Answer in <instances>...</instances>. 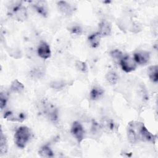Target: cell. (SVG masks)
<instances>
[{"label": "cell", "mask_w": 158, "mask_h": 158, "mask_svg": "<svg viewBox=\"0 0 158 158\" xmlns=\"http://www.w3.org/2000/svg\"><path fill=\"white\" fill-rule=\"evenodd\" d=\"M31 137V131L30 128L26 126H21L19 127L14 135V141L17 146L23 149L25 147L27 143Z\"/></svg>", "instance_id": "1"}, {"label": "cell", "mask_w": 158, "mask_h": 158, "mask_svg": "<svg viewBox=\"0 0 158 158\" xmlns=\"http://www.w3.org/2000/svg\"><path fill=\"white\" fill-rule=\"evenodd\" d=\"M8 15L15 20L24 21L27 19V10L20 2H16L9 8Z\"/></svg>", "instance_id": "2"}, {"label": "cell", "mask_w": 158, "mask_h": 158, "mask_svg": "<svg viewBox=\"0 0 158 158\" xmlns=\"http://www.w3.org/2000/svg\"><path fill=\"white\" fill-rule=\"evenodd\" d=\"M140 122L132 121L128 123L127 128L128 139L131 144L136 143L139 140L138 131Z\"/></svg>", "instance_id": "3"}, {"label": "cell", "mask_w": 158, "mask_h": 158, "mask_svg": "<svg viewBox=\"0 0 158 158\" xmlns=\"http://www.w3.org/2000/svg\"><path fill=\"white\" fill-rule=\"evenodd\" d=\"M138 136L139 140L143 141L151 142L152 143H155V140L156 139V136L152 134L144 126L143 123H140L138 131Z\"/></svg>", "instance_id": "4"}, {"label": "cell", "mask_w": 158, "mask_h": 158, "mask_svg": "<svg viewBox=\"0 0 158 158\" xmlns=\"http://www.w3.org/2000/svg\"><path fill=\"white\" fill-rule=\"evenodd\" d=\"M119 64L122 70L127 73L134 71L136 68V63L135 62L133 58H131L127 55L123 57Z\"/></svg>", "instance_id": "5"}, {"label": "cell", "mask_w": 158, "mask_h": 158, "mask_svg": "<svg viewBox=\"0 0 158 158\" xmlns=\"http://www.w3.org/2000/svg\"><path fill=\"white\" fill-rule=\"evenodd\" d=\"M71 133L72 136L77 139L78 143H80L83 138L85 131L81 123L77 121H75L71 127Z\"/></svg>", "instance_id": "6"}, {"label": "cell", "mask_w": 158, "mask_h": 158, "mask_svg": "<svg viewBox=\"0 0 158 158\" xmlns=\"http://www.w3.org/2000/svg\"><path fill=\"white\" fill-rule=\"evenodd\" d=\"M150 59L149 52L146 51H141L136 52L133 54V59L135 62L139 65L146 64Z\"/></svg>", "instance_id": "7"}, {"label": "cell", "mask_w": 158, "mask_h": 158, "mask_svg": "<svg viewBox=\"0 0 158 158\" xmlns=\"http://www.w3.org/2000/svg\"><path fill=\"white\" fill-rule=\"evenodd\" d=\"M38 55L43 59H47L51 57V51L50 47L48 43L45 41H41L38 49H37Z\"/></svg>", "instance_id": "8"}, {"label": "cell", "mask_w": 158, "mask_h": 158, "mask_svg": "<svg viewBox=\"0 0 158 158\" xmlns=\"http://www.w3.org/2000/svg\"><path fill=\"white\" fill-rule=\"evenodd\" d=\"M4 118L12 122H22L26 118V114L23 112L16 113L12 111H7L4 114Z\"/></svg>", "instance_id": "9"}, {"label": "cell", "mask_w": 158, "mask_h": 158, "mask_svg": "<svg viewBox=\"0 0 158 158\" xmlns=\"http://www.w3.org/2000/svg\"><path fill=\"white\" fill-rule=\"evenodd\" d=\"M99 31H98L101 37L109 36L111 33L112 27L111 24L108 21L104 20L101 21L98 25Z\"/></svg>", "instance_id": "10"}, {"label": "cell", "mask_w": 158, "mask_h": 158, "mask_svg": "<svg viewBox=\"0 0 158 158\" xmlns=\"http://www.w3.org/2000/svg\"><path fill=\"white\" fill-rule=\"evenodd\" d=\"M57 4L59 10L65 15H71L74 12V7L66 1H60Z\"/></svg>", "instance_id": "11"}, {"label": "cell", "mask_w": 158, "mask_h": 158, "mask_svg": "<svg viewBox=\"0 0 158 158\" xmlns=\"http://www.w3.org/2000/svg\"><path fill=\"white\" fill-rule=\"evenodd\" d=\"M32 5L38 14H40L43 17H46L48 15V8L47 6L48 4L46 1H36Z\"/></svg>", "instance_id": "12"}, {"label": "cell", "mask_w": 158, "mask_h": 158, "mask_svg": "<svg viewBox=\"0 0 158 158\" xmlns=\"http://www.w3.org/2000/svg\"><path fill=\"white\" fill-rule=\"evenodd\" d=\"M101 128L104 130L106 131H114L116 127L114 121L109 118H104L102 120L101 122Z\"/></svg>", "instance_id": "13"}, {"label": "cell", "mask_w": 158, "mask_h": 158, "mask_svg": "<svg viewBox=\"0 0 158 158\" xmlns=\"http://www.w3.org/2000/svg\"><path fill=\"white\" fill-rule=\"evenodd\" d=\"M101 38V36L99 35V33L98 32H96L89 35L88 38V40L90 46L92 48H95L99 46L100 44Z\"/></svg>", "instance_id": "14"}, {"label": "cell", "mask_w": 158, "mask_h": 158, "mask_svg": "<svg viewBox=\"0 0 158 158\" xmlns=\"http://www.w3.org/2000/svg\"><path fill=\"white\" fill-rule=\"evenodd\" d=\"M104 90L102 88L99 86H94L90 91L89 98L91 100L96 101L99 99L104 94Z\"/></svg>", "instance_id": "15"}, {"label": "cell", "mask_w": 158, "mask_h": 158, "mask_svg": "<svg viewBox=\"0 0 158 158\" xmlns=\"http://www.w3.org/2000/svg\"><path fill=\"white\" fill-rule=\"evenodd\" d=\"M38 154L41 157H52L54 156V153L51 148L48 145H44L40 148L38 151Z\"/></svg>", "instance_id": "16"}, {"label": "cell", "mask_w": 158, "mask_h": 158, "mask_svg": "<svg viewBox=\"0 0 158 158\" xmlns=\"http://www.w3.org/2000/svg\"><path fill=\"white\" fill-rule=\"evenodd\" d=\"M45 108V112L46 113V115H48L49 118L52 121L57 120L58 117L57 109L52 105H48Z\"/></svg>", "instance_id": "17"}, {"label": "cell", "mask_w": 158, "mask_h": 158, "mask_svg": "<svg viewBox=\"0 0 158 158\" xmlns=\"http://www.w3.org/2000/svg\"><path fill=\"white\" fill-rule=\"evenodd\" d=\"M149 79L154 83H157L158 80V67L157 65H151L148 70Z\"/></svg>", "instance_id": "18"}, {"label": "cell", "mask_w": 158, "mask_h": 158, "mask_svg": "<svg viewBox=\"0 0 158 158\" xmlns=\"http://www.w3.org/2000/svg\"><path fill=\"white\" fill-rule=\"evenodd\" d=\"M0 152L1 155L2 156L7 153V143L6 136L4 135L2 129L1 130V136H0Z\"/></svg>", "instance_id": "19"}, {"label": "cell", "mask_w": 158, "mask_h": 158, "mask_svg": "<svg viewBox=\"0 0 158 158\" xmlns=\"http://www.w3.org/2000/svg\"><path fill=\"white\" fill-rule=\"evenodd\" d=\"M24 89L23 85L17 80H14L10 85V90L14 93H20Z\"/></svg>", "instance_id": "20"}, {"label": "cell", "mask_w": 158, "mask_h": 158, "mask_svg": "<svg viewBox=\"0 0 158 158\" xmlns=\"http://www.w3.org/2000/svg\"><path fill=\"white\" fill-rule=\"evenodd\" d=\"M106 79L107 81L110 85H115L117 83L118 80L117 74L114 72H109L106 75Z\"/></svg>", "instance_id": "21"}, {"label": "cell", "mask_w": 158, "mask_h": 158, "mask_svg": "<svg viewBox=\"0 0 158 158\" xmlns=\"http://www.w3.org/2000/svg\"><path fill=\"white\" fill-rule=\"evenodd\" d=\"M110 56L112 57V58L114 60V61L118 64L120 63V60L124 56L123 53L118 49H114V50L110 52Z\"/></svg>", "instance_id": "22"}, {"label": "cell", "mask_w": 158, "mask_h": 158, "mask_svg": "<svg viewBox=\"0 0 158 158\" xmlns=\"http://www.w3.org/2000/svg\"><path fill=\"white\" fill-rule=\"evenodd\" d=\"M75 67L78 70H79L80 72H86L87 70V66H86V63L83 61L79 60L76 61Z\"/></svg>", "instance_id": "23"}, {"label": "cell", "mask_w": 158, "mask_h": 158, "mask_svg": "<svg viewBox=\"0 0 158 158\" xmlns=\"http://www.w3.org/2000/svg\"><path fill=\"white\" fill-rule=\"evenodd\" d=\"M65 85V83L64 81H53L51 83L50 86L52 88L55 89H59L64 88Z\"/></svg>", "instance_id": "24"}, {"label": "cell", "mask_w": 158, "mask_h": 158, "mask_svg": "<svg viewBox=\"0 0 158 158\" xmlns=\"http://www.w3.org/2000/svg\"><path fill=\"white\" fill-rule=\"evenodd\" d=\"M69 30L70 31L71 33L75 34L77 35H80L82 33V28H81V27L77 25L70 27Z\"/></svg>", "instance_id": "25"}, {"label": "cell", "mask_w": 158, "mask_h": 158, "mask_svg": "<svg viewBox=\"0 0 158 158\" xmlns=\"http://www.w3.org/2000/svg\"><path fill=\"white\" fill-rule=\"evenodd\" d=\"M7 101V98L6 95L5 94V93H3L2 92H1L0 94V107L1 110L4 109V108L6 107Z\"/></svg>", "instance_id": "26"}]
</instances>
